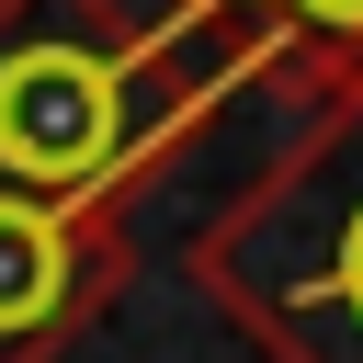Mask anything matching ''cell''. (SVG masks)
I'll list each match as a JSON object with an SVG mask.
<instances>
[{"label":"cell","mask_w":363,"mask_h":363,"mask_svg":"<svg viewBox=\"0 0 363 363\" xmlns=\"http://www.w3.org/2000/svg\"><path fill=\"white\" fill-rule=\"evenodd\" d=\"M227 79H250L227 45L125 0H0V193L125 216Z\"/></svg>","instance_id":"1"},{"label":"cell","mask_w":363,"mask_h":363,"mask_svg":"<svg viewBox=\"0 0 363 363\" xmlns=\"http://www.w3.org/2000/svg\"><path fill=\"white\" fill-rule=\"evenodd\" d=\"M193 272L272 363H363V79L193 238Z\"/></svg>","instance_id":"2"},{"label":"cell","mask_w":363,"mask_h":363,"mask_svg":"<svg viewBox=\"0 0 363 363\" xmlns=\"http://www.w3.org/2000/svg\"><path fill=\"white\" fill-rule=\"evenodd\" d=\"M136 250L125 216H68L34 193H0V363H57L113 295Z\"/></svg>","instance_id":"3"},{"label":"cell","mask_w":363,"mask_h":363,"mask_svg":"<svg viewBox=\"0 0 363 363\" xmlns=\"http://www.w3.org/2000/svg\"><path fill=\"white\" fill-rule=\"evenodd\" d=\"M182 34L227 45L238 68H306V79H363V0H170Z\"/></svg>","instance_id":"4"}]
</instances>
